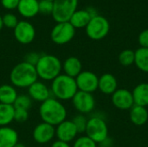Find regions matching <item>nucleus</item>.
<instances>
[{"label": "nucleus", "instance_id": "nucleus-31", "mask_svg": "<svg viewBox=\"0 0 148 147\" xmlns=\"http://www.w3.org/2000/svg\"><path fill=\"white\" fill-rule=\"evenodd\" d=\"M29 119V111L24 109H16L14 114V120L18 123H23Z\"/></svg>", "mask_w": 148, "mask_h": 147}, {"label": "nucleus", "instance_id": "nucleus-36", "mask_svg": "<svg viewBox=\"0 0 148 147\" xmlns=\"http://www.w3.org/2000/svg\"><path fill=\"white\" fill-rule=\"evenodd\" d=\"M50 147H70V146L69 145V143L66 142H62L60 140H56Z\"/></svg>", "mask_w": 148, "mask_h": 147}, {"label": "nucleus", "instance_id": "nucleus-40", "mask_svg": "<svg viewBox=\"0 0 148 147\" xmlns=\"http://www.w3.org/2000/svg\"><path fill=\"white\" fill-rule=\"evenodd\" d=\"M47 1H50V2H54L55 0H47Z\"/></svg>", "mask_w": 148, "mask_h": 147}, {"label": "nucleus", "instance_id": "nucleus-24", "mask_svg": "<svg viewBox=\"0 0 148 147\" xmlns=\"http://www.w3.org/2000/svg\"><path fill=\"white\" fill-rule=\"evenodd\" d=\"M15 107L13 105L0 103V127L7 126L14 120Z\"/></svg>", "mask_w": 148, "mask_h": 147}, {"label": "nucleus", "instance_id": "nucleus-12", "mask_svg": "<svg viewBox=\"0 0 148 147\" xmlns=\"http://www.w3.org/2000/svg\"><path fill=\"white\" fill-rule=\"evenodd\" d=\"M112 104L120 110H130L134 106L132 92L126 88H118L111 96Z\"/></svg>", "mask_w": 148, "mask_h": 147}, {"label": "nucleus", "instance_id": "nucleus-25", "mask_svg": "<svg viewBox=\"0 0 148 147\" xmlns=\"http://www.w3.org/2000/svg\"><path fill=\"white\" fill-rule=\"evenodd\" d=\"M135 53L134 64L142 72L148 73V49L147 48H139Z\"/></svg>", "mask_w": 148, "mask_h": 147}, {"label": "nucleus", "instance_id": "nucleus-20", "mask_svg": "<svg viewBox=\"0 0 148 147\" xmlns=\"http://www.w3.org/2000/svg\"><path fill=\"white\" fill-rule=\"evenodd\" d=\"M134 105L147 107L148 106V83L138 84L132 91Z\"/></svg>", "mask_w": 148, "mask_h": 147}, {"label": "nucleus", "instance_id": "nucleus-4", "mask_svg": "<svg viewBox=\"0 0 148 147\" xmlns=\"http://www.w3.org/2000/svg\"><path fill=\"white\" fill-rule=\"evenodd\" d=\"M35 67L38 78L44 81H53L62 70V62L53 55H42Z\"/></svg>", "mask_w": 148, "mask_h": 147}, {"label": "nucleus", "instance_id": "nucleus-37", "mask_svg": "<svg viewBox=\"0 0 148 147\" xmlns=\"http://www.w3.org/2000/svg\"><path fill=\"white\" fill-rule=\"evenodd\" d=\"M113 143H114V141H113V139L108 136L103 142H101L100 145L101 146H106V147H111L113 146Z\"/></svg>", "mask_w": 148, "mask_h": 147}, {"label": "nucleus", "instance_id": "nucleus-14", "mask_svg": "<svg viewBox=\"0 0 148 147\" xmlns=\"http://www.w3.org/2000/svg\"><path fill=\"white\" fill-rule=\"evenodd\" d=\"M78 132L72 120H64L56 127V136L57 140L69 143L75 139Z\"/></svg>", "mask_w": 148, "mask_h": 147}, {"label": "nucleus", "instance_id": "nucleus-19", "mask_svg": "<svg viewBox=\"0 0 148 147\" xmlns=\"http://www.w3.org/2000/svg\"><path fill=\"white\" fill-rule=\"evenodd\" d=\"M62 70L65 75L75 79L82 71V62L75 56H69L63 62Z\"/></svg>", "mask_w": 148, "mask_h": 147}, {"label": "nucleus", "instance_id": "nucleus-42", "mask_svg": "<svg viewBox=\"0 0 148 147\" xmlns=\"http://www.w3.org/2000/svg\"></svg>", "mask_w": 148, "mask_h": 147}, {"label": "nucleus", "instance_id": "nucleus-38", "mask_svg": "<svg viewBox=\"0 0 148 147\" xmlns=\"http://www.w3.org/2000/svg\"><path fill=\"white\" fill-rule=\"evenodd\" d=\"M14 147H26V146H25L24 144H23V143H19V142H17V143L15 145V146Z\"/></svg>", "mask_w": 148, "mask_h": 147}, {"label": "nucleus", "instance_id": "nucleus-39", "mask_svg": "<svg viewBox=\"0 0 148 147\" xmlns=\"http://www.w3.org/2000/svg\"><path fill=\"white\" fill-rule=\"evenodd\" d=\"M3 17L0 16V30L3 29Z\"/></svg>", "mask_w": 148, "mask_h": 147}, {"label": "nucleus", "instance_id": "nucleus-3", "mask_svg": "<svg viewBox=\"0 0 148 147\" xmlns=\"http://www.w3.org/2000/svg\"><path fill=\"white\" fill-rule=\"evenodd\" d=\"M50 91L54 98L61 101H69L78 92V88L75 78L61 74L52 81Z\"/></svg>", "mask_w": 148, "mask_h": 147}, {"label": "nucleus", "instance_id": "nucleus-1", "mask_svg": "<svg viewBox=\"0 0 148 147\" xmlns=\"http://www.w3.org/2000/svg\"><path fill=\"white\" fill-rule=\"evenodd\" d=\"M39 115L42 122L56 127L60 123L66 120L67 109L61 101L50 97L41 103L39 107Z\"/></svg>", "mask_w": 148, "mask_h": 147}, {"label": "nucleus", "instance_id": "nucleus-16", "mask_svg": "<svg viewBox=\"0 0 148 147\" xmlns=\"http://www.w3.org/2000/svg\"><path fill=\"white\" fill-rule=\"evenodd\" d=\"M98 89L104 94L112 95L118 89V81L116 77L110 73L103 74L99 77Z\"/></svg>", "mask_w": 148, "mask_h": 147}, {"label": "nucleus", "instance_id": "nucleus-27", "mask_svg": "<svg viewBox=\"0 0 148 147\" xmlns=\"http://www.w3.org/2000/svg\"><path fill=\"white\" fill-rule=\"evenodd\" d=\"M13 106L16 109H24L29 111L32 106V100L27 94L17 95Z\"/></svg>", "mask_w": 148, "mask_h": 147}, {"label": "nucleus", "instance_id": "nucleus-34", "mask_svg": "<svg viewBox=\"0 0 148 147\" xmlns=\"http://www.w3.org/2000/svg\"><path fill=\"white\" fill-rule=\"evenodd\" d=\"M139 43L141 48H147L148 49V29L143 30L139 35Z\"/></svg>", "mask_w": 148, "mask_h": 147}, {"label": "nucleus", "instance_id": "nucleus-26", "mask_svg": "<svg viewBox=\"0 0 148 147\" xmlns=\"http://www.w3.org/2000/svg\"><path fill=\"white\" fill-rule=\"evenodd\" d=\"M135 53L132 49H124L121 51L118 56V60L120 64L124 67H128L134 64Z\"/></svg>", "mask_w": 148, "mask_h": 147}, {"label": "nucleus", "instance_id": "nucleus-30", "mask_svg": "<svg viewBox=\"0 0 148 147\" xmlns=\"http://www.w3.org/2000/svg\"><path fill=\"white\" fill-rule=\"evenodd\" d=\"M3 26L9 29H15L18 23V21H17V17L15 15L7 13L3 16Z\"/></svg>", "mask_w": 148, "mask_h": 147}, {"label": "nucleus", "instance_id": "nucleus-15", "mask_svg": "<svg viewBox=\"0 0 148 147\" xmlns=\"http://www.w3.org/2000/svg\"><path fill=\"white\" fill-rule=\"evenodd\" d=\"M28 94L31 100L41 103L50 98L52 95L51 91L48 88V86L43 82L38 81H36L35 83L28 88Z\"/></svg>", "mask_w": 148, "mask_h": 147}, {"label": "nucleus", "instance_id": "nucleus-23", "mask_svg": "<svg viewBox=\"0 0 148 147\" xmlns=\"http://www.w3.org/2000/svg\"><path fill=\"white\" fill-rule=\"evenodd\" d=\"M17 95L16 89L14 86L10 84H3L0 86V103L13 105Z\"/></svg>", "mask_w": 148, "mask_h": 147}, {"label": "nucleus", "instance_id": "nucleus-29", "mask_svg": "<svg viewBox=\"0 0 148 147\" xmlns=\"http://www.w3.org/2000/svg\"><path fill=\"white\" fill-rule=\"evenodd\" d=\"M73 147H97V144L85 135L77 138L74 142Z\"/></svg>", "mask_w": 148, "mask_h": 147}, {"label": "nucleus", "instance_id": "nucleus-35", "mask_svg": "<svg viewBox=\"0 0 148 147\" xmlns=\"http://www.w3.org/2000/svg\"><path fill=\"white\" fill-rule=\"evenodd\" d=\"M20 0H1V3L6 10H14L17 8Z\"/></svg>", "mask_w": 148, "mask_h": 147}, {"label": "nucleus", "instance_id": "nucleus-41", "mask_svg": "<svg viewBox=\"0 0 148 147\" xmlns=\"http://www.w3.org/2000/svg\"><path fill=\"white\" fill-rule=\"evenodd\" d=\"M97 147H106V146H101V145H100L99 146H97Z\"/></svg>", "mask_w": 148, "mask_h": 147}, {"label": "nucleus", "instance_id": "nucleus-5", "mask_svg": "<svg viewBox=\"0 0 148 147\" xmlns=\"http://www.w3.org/2000/svg\"><path fill=\"white\" fill-rule=\"evenodd\" d=\"M86 136L95 141L96 144H101L108 137V127L104 119L98 116H94L88 120L86 128Z\"/></svg>", "mask_w": 148, "mask_h": 147}, {"label": "nucleus", "instance_id": "nucleus-32", "mask_svg": "<svg viewBox=\"0 0 148 147\" xmlns=\"http://www.w3.org/2000/svg\"><path fill=\"white\" fill-rule=\"evenodd\" d=\"M53 2L47 0H41L39 2V12L43 14H52Z\"/></svg>", "mask_w": 148, "mask_h": 147}, {"label": "nucleus", "instance_id": "nucleus-28", "mask_svg": "<svg viewBox=\"0 0 148 147\" xmlns=\"http://www.w3.org/2000/svg\"><path fill=\"white\" fill-rule=\"evenodd\" d=\"M88 120L86 118V116L84 114H81L80 113V114H78V115L74 117V119L72 120V122L75 126L78 133H83L86 132Z\"/></svg>", "mask_w": 148, "mask_h": 147}, {"label": "nucleus", "instance_id": "nucleus-17", "mask_svg": "<svg viewBox=\"0 0 148 147\" xmlns=\"http://www.w3.org/2000/svg\"><path fill=\"white\" fill-rule=\"evenodd\" d=\"M16 9L23 17L31 18L39 12V2L37 0H20Z\"/></svg>", "mask_w": 148, "mask_h": 147}, {"label": "nucleus", "instance_id": "nucleus-6", "mask_svg": "<svg viewBox=\"0 0 148 147\" xmlns=\"http://www.w3.org/2000/svg\"><path fill=\"white\" fill-rule=\"evenodd\" d=\"M78 0H55L53 2L52 17L58 23L69 22L72 15L76 11Z\"/></svg>", "mask_w": 148, "mask_h": 147}, {"label": "nucleus", "instance_id": "nucleus-7", "mask_svg": "<svg viewBox=\"0 0 148 147\" xmlns=\"http://www.w3.org/2000/svg\"><path fill=\"white\" fill-rule=\"evenodd\" d=\"M110 25L108 21L101 16H93L86 27L87 36L95 41L101 40L106 37L109 32Z\"/></svg>", "mask_w": 148, "mask_h": 147}, {"label": "nucleus", "instance_id": "nucleus-22", "mask_svg": "<svg viewBox=\"0 0 148 147\" xmlns=\"http://www.w3.org/2000/svg\"><path fill=\"white\" fill-rule=\"evenodd\" d=\"M92 16L87 10H76L71 16L69 23L75 29L86 28Z\"/></svg>", "mask_w": 148, "mask_h": 147}, {"label": "nucleus", "instance_id": "nucleus-13", "mask_svg": "<svg viewBox=\"0 0 148 147\" xmlns=\"http://www.w3.org/2000/svg\"><path fill=\"white\" fill-rule=\"evenodd\" d=\"M56 136V127L45 123L42 122L36 126L33 130L32 137L35 142L40 145H44L50 142Z\"/></svg>", "mask_w": 148, "mask_h": 147}, {"label": "nucleus", "instance_id": "nucleus-8", "mask_svg": "<svg viewBox=\"0 0 148 147\" xmlns=\"http://www.w3.org/2000/svg\"><path fill=\"white\" fill-rule=\"evenodd\" d=\"M75 29L69 22L58 23L51 30L50 37L54 43L63 45L69 42L75 36Z\"/></svg>", "mask_w": 148, "mask_h": 147}, {"label": "nucleus", "instance_id": "nucleus-2", "mask_svg": "<svg viewBox=\"0 0 148 147\" xmlns=\"http://www.w3.org/2000/svg\"><path fill=\"white\" fill-rule=\"evenodd\" d=\"M38 79L36 67L26 62H22L17 63L10 71V81L11 85L15 88H28Z\"/></svg>", "mask_w": 148, "mask_h": 147}, {"label": "nucleus", "instance_id": "nucleus-21", "mask_svg": "<svg viewBox=\"0 0 148 147\" xmlns=\"http://www.w3.org/2000/svg\"><path fill=\"white\" fill-rule=\"evenodd\" d=\"M129 117L131 122L137 126H141L145 125L148 120V111L147 107L134 105L129 112Z\"/></svg>", "mask_w": 148, "mask_h": 147}, {"label": "nucleus", "instance_id": "nucleus-11", "mask_svg": "<svg viewBox=\"0 0 148 147\" xmlns=\"http://www.w3.org/2000/svg\"><path fill=\"white\" fill-rule=\"evenodd\" d=\"M14 36L21 44H29L32 42L36 36L34 26L27 21H20L14 29Z\"/></svg>", "mask_w": 148, "mask_h": 147}, {"label": "nucleus", "instance_id": "nucleus-33", "mask_svg": "<svg viewBox=\"0 0 148 147\" xmlns=\"http://www.w3.org/2000/svg\"><path fill=\"white\" fill-rule=\"evenodd\" d=\"M41 55H39L36 52H30V53H29V54L26 55L24 62H26L33 65V66H36V63H37V62L39 61Z\"/></svg>", "mask_w": 148, "mask_h": 147}, {"label": "nucleus", "instance_id": "nucleus-10", "mask_svg": "<svg viewBox=\"0 0 148 147\" xmlns=\"http://www.w3.org/2000/svg\"><path fill=\"white\" fill-rule=\"evenodd\" d=\"M78 91L93 94L98 89L99 77L91 71H82L75 78Z\"/></svg>", "mask_w": 148, "mask_h": 147}, {"label": "nucleus", "instance_id": "nucleus-9", "mask_svg": "<svg viewBox=\"0 0 148 147\" xmlns=\"http://www.w3.org/2000/svg\"><path fill=\"white\" fill-rule=\"evenodd\" d=\"M74 107L81 114L91 113L95 107V100L92 94L78 91L71 100Z\"/></svg>", "mask_w": 148, "mask_h": 147}, {"label": "nucleus", "instance_id": "nucleus-18", "mask_svg": "<svg viewBox=\"0 0 148 147\" xmlns=\"http://www.w3.org/2000/svg\"><path fill=\"white\" fill-rule=\"evenodd\" d=\"M18 142L17 132L10 126L0 127V147H14Z\"/></svg>", "mask_w": 148, "mask_h": 147}]
</instances>
